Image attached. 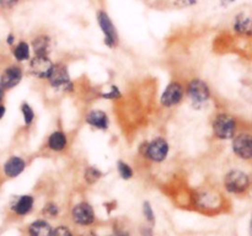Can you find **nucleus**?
Segmentation results:
<instances>
[{"label": "nucleus", "instance_id": "6", "mask_svg": "<svg viewBox=\"0 0 252 236\" xmlns=\"http://www.w3.org/2000/svg\"><path fill=\"white\" fill-rule=\"evenodd\" d=\"M47 84L56 92L73 93L75 91V83L71 79L68 65L63 61L54 63L51 75L47 79Z\"/></svg>", "mask_w": 252, "mask_h": 236}, {"label": "nucleus", "instance_id": "22", "mask_svg": "<svg viewBox=\"0 0 252 236\" xmlns=\"http://www.w3.org/2000/svg\"><path fill=\"white\" fill-rule=\"evenodd\" d=\"M20 112H21L22 117V123H24L25 128H31L34 124V120H36V112H34V108L32 107L31 103H29L27 101L20 105Z\"/></svg>", "mask_w": 252, "mask_h": 236}, {"label": "nucleus", "instance_id": "17", "mask_svg": "<svg viewBox=\"0 0 252 236\" xmlns=\"http://www.w3.org/2000/svg\"><path fill=\"white\" fill-rule=\"evenodd\" d=\"M32 54L34 56H49L52 47V38L48 33H38L30 42Z\"/></svg>", "mask_w": 252, "mask_h": 236}, {"label": "nucleus", "instance_id": "5", "mask_svg": "<svg viewBox=\"0 0 252 236\" xmlns=\"http://www.w3.org/2000/svg\"><path fill=\"white\" fill-rule=\"evenodd\" d=\"M192 203L197 209L203 211L218 210L223 206L224 198L220 192L212 187H202L192 193Z\"/></svg>", "mask_w": 252, "mask_h": 236}, {"label": "nucleus", "instance_id": "35", "mask_svg": "<svg viewBox=\"0 0 252 236\" xmlns=\"http://www.w3.org/2000/svg\"><path fill=\"white\" fill-rule=\"evenodd\" d=\"M5 95H6V90H5V88H2L1 84H0V103L4 102Z\"/></svg>", "mask_w": 252, "mask_h": 236}, {"label": "nucleus", "instance_id": "39", "mask_svg": "<svg viewBox=\"0 0 252 236\" xmlns=\"http://www.w3.org/2000/svg\"><path fill=\"white\" fill-rule=\"evenodd\" d=\"M0 1H1V0H0Z\"/></svg>", "mask_w": 252, "mask_h": 236}, {"label": "nucleus", "instance_id": "18", "mask_svg": "<svg viewBox=\"0 0 252 236\" xmlns=\"http://www.w3.org/2000/svg\"><path fill=\"white\" fill-rule=\"evenodd\" d=\"M11 56L14 60L19 64L27 63L32 57V49L30 42L20 39L11 47Z\"/></svg>", "mask_w": 252, "mask_h": 236}, {"label": "nucleus", "instance_id": "26", "mask_svg": "<svg viewBox=\"0 0 252 236\" xmlns=\"http://www.w3.org/2000/svg\"><path fill=\"white\" fill-rule=\"evenodd\" d=\"M142 214L144 216L145 221H147L149 225H155L157 223V219H155V213L154 209H153L152 203L149 201H144L142 204Z\"/></svg>", "mask_w": 252, "mask_h": 236}, {"label": "nucleus", "instance_id": "11", "mask_svg": "<svg viewBox=\"0 0 252 236\" xmlns=\"http://www.w3.org/2000/svg\"><path fill=\"white\" fill-rule=\"evenodd\" d=\"M54 63L56 61H53L51 56H34V54H32L31 59L27 61V64H29L27 70L32 78L41 81H47L48 76L51 75Z\"/></svg>", "mask_w": 252, "mask_h": 236}, {"label": "nucleus", "instance_id": "2", "mask_svg": "<svg viewBox=\"0 0 252 236\" xmlns=\"http://www.w3.org/2000/svg\"><path fill=\"white\" fill-rule=\"evenodd\" d=\"M185 95L194 110H203L212 100V88L202 78H191L185 85Z\"/></svg>", "mask_w": 252, "mask_h": 236}, {"label": "nucleus", "instance_id": "24", "mask_svg": "<svg viewBox=\"0 0 252 236\" xmlns=\"http://www.w3.org/2000/svg\"><path fill=\"white\" fill-rule=\"evenodd\" d=\"M123 97V93L122 90L118 88L117 85H111L107 90L105 91H101L100 92V98L106 101H118Z\"/></svg>", "mask_w": 252, "mask_h": 236}, {"label": "nucleus", "instance_id": "34", "mask_svg": "<svg viewBox=\"0 0 252 236\" xmlns=\"http://www.w3.org/2000/svg\"><path fill=\"white\" fill-rule=\"evenodd\" d=\"M78 236H98V235H97V233H95L94 230H86V231H84V233L79 234Z\"/></svg>", "mask_w": 252, "mask_h": 236}, {"label": "nucleus", "instance_id": "15", "mask_svg": "<svg viewBox=\"0 0 252 236\" xmlns=\"http://www.w3.org/2000/svg\"><path fill=\"white\" fill-rule=\"evenodd\" d=\"M69 147V137L63 129H54L49 133L46 140V148L54 154H62Z\"/></svg>", "mask_w": 252, "mask_h": 236}, {"label": "nucleus", "instance_id": "4", "mask_svg": "<svg viewBox=\"0 0 252 236\" xmlns=\"http://www.w3.org/2000/svg\"><path fill=\"white\" fill-rule=\"evenodd\" d=\"M252 176L248 171L239 167L229 169L223 176V187L226 193L241 196L250 191Z\"/></svg>", "mask_w": 252, "mask_h": 236}, {"label": "nucleus", "instance_id": "16", "mask_svg": "<svg viewBox=\"0 0 252 236\" xmlns=\"http://www.w3.org/2000/svg\"><path fill=\"white\" fill-rule=\"evenodd\" d=\"M34 203H36V199L32 194H21V196H17L11 202L10 210L16 216L22 218V216H26L32 213L34 208Z\"/></svg>", "mask_w": 252, "mask_h": 236}, {"label": "nucleus", "instance_id": "19", "mask_svg": "<svg viewBox=\"0 0 252 236\" xmlns=\"http://www.w3.org/2000/svg\"><path fill=\"white\" fill-rule=\"evenodd\" d=\"M53 226L46 218H39L33 220L27 226L29 236H52Z\"/></svg>", "mask_w": 252, "mask_h": 236}, {"label": "nucleus", "instance_id": "14", "mask_svg": "<svg viewBox=\"0 0 252 236\" xmlns=\"http://www.w3.org/2000/svg\"><path fill=\"white\" fill-rule=\"evenodd\" d=\"M27 167V161L21 155H10L1 166V172L4 177L9 179L17 178L25 172Z\"/></svg>", "mask_w": 252, "mask_h": 236}, {"label": "nucleus", "instance_id": "13", "mask_svg": "<svg viewBox=\"0 0 252 236\" xmlns=\"http://www.w3.org/2000/svg\"><path fill=\"white\" fill-rule=\"evenodd\" d=\"M84 122L90 128L100 132H107L111 125L110 116L101 108H90L84 116Z\"/></svg>", "mask_w": 252, "mask_h": 236}, {"label": "nucleus", "instance_id": "21", "mask_svg": "<svg viewBox=\"0 0 252 236\" xmlns=\"http://www.w3.org/2000/svg\"><path fill=\"white\" fill-rule=\"evenodd\" d=\"M103 176H105V174H103L102 170L98 169L95 165H88L83 170V179L89 186L96 184L98 181H101Z\"/></svg>", "mask_w": 252, "mask_h": 236}, {"label": "nucleus", "instance_id": "36", "mask_svg": "<svg viewBox=\"0 0 252 236\" xmlns=\"http://www.w3.org/2000/svg\"><path fill=\"white\" fill-rule=\"evenodd\" d=\"M219 1H220V5H221V6L226 7V6H229V5L233 4V2L235 1V0H219Z\"/></svg>", "mask_w": 252, "mask_h": 236}, {"label": "nucleus", "instance_id": "23", "mask_svg": "<svg viewBox=\"0 0 252 236\" xmlns=\"http://www.w3.org/2000/svg\"><path fill=\"white\" fill-rule=\"evenodd\" d=\"M116 170H117L118 176H120L123 181H130L135 175L134 169H133L132 165L122 159L117 160V162H116Z\"/></svg>", "mask_w": 252, "mask_h": 236}, {"label": "nucleus", "instance_id": "3", "mask_svg": "<svg viewBox=\"0 0 252 236\" xmlns=\"http://www.w3.org/2000/svg\"><path fill=\"white\" fill-rule=\"evenodd\" d=\"M212 133L217 140L228 142L234 138V135L240 130L238 118L231 113L220 111L213 116L211 122Z\"/></svg>", "mask_w": 252, "mask_h": 236}, {"label": "nucleus", "instance_id": "32", "mask_svg": "<svg viewBox=\"0 0 252 236\" xmlns=\"http://www.w3.org/2000/svg\"><path fill=\"white\" fill-rule=\"evenodd\" d=\"M107 236H130V233L126 229H115L110 235Z\"/></svg>", "mask_w": 252, "mask_h": 236}, {"label": "nucleus", "instance_id": "38", "mask_svg": "<svg viewBox=\"0 0 252 236\" xmlns=\"http://www.w3.org/2000/svg\"><path fill=\"white\" fill-rule=\"evenodd\" d=\"M251 36H252V26H251Z\"/></svg>", "mask_w": 252, "mask_h": 236}, {"label": "nucleus", "instance_id": "20", "mask_svg": "<svg viewBox=\"0 0 252 236\" xmlns=\"http://www.w3.org/2000/svg\"><path fill=\"white\" fill-rule=\"evenodd\" d=\"M251 26H252V16L245 14V12H239L233 20V31L239 36H251Z\"/></svg>", "mask_w": 252, "mask_h": 236}, {"label": "nucleus", "instance_id": "12", "mask_svg": "<svg viewBox=\"0 0 252 236\" xmlns=\"http://www.w3.org/2000/svg\"><path fill=\"white\" fill-rule=\"evenodd\" d=\"M25 76V69L21 64L12 63L5 66L0 73V84L6 91L12 90L21 84Z\"/></svg>", "mask_w": 252, "mask_h": 236}, {"label": "nucleus", "instance_id": "10", "mask_svg": "<svg viewBox=\"0 0 252 236\" xmlns=\"http://www.w3.org/2000/svg\"><path fill=\"white\" fill-rule=\"evenodd\" d=\"M70 219L74 225L89 228L94 225L96 221L95 209L88 201H80L71 206Z\"/></svg>", "mask_w": 252, "mask_h": 236}, {"label": "nucleus", "instance_id": "28", "mask_svg": "<svg viewBox=\"0 0 252 236\" xmlns=\"http://www.w3.org/2000/svg\"><path fill=\"white\" fill-rule=\"evenodd\" d=\"M198 0H174L175 6L180 7V9H184V7H191L194 6L197 4Z\"/></svg>", "mask_w": 252, "mask_h": 236}, {"label": "nucleus", "instance_id": "25", "mask_svg": "<svg viewBox=\"0 0 252 236\" xmlns=\"http://www.w3.org/2000/svg\"><path fill=\"white\" fill-rule=\"evenodd\" d=\"M61 214V208L56 202H47L42 208V215L46 219H54Z\"/></svg>", "mask_w": 252, "mask_h": 236}, {"label": "nucleus", "instance_id": "27", "mask_svg": "<svg viewBox=\"0 0 252 236\" xmlns=\"http://www.w3.org/2000/svg\"><path fill=\"white\" fill-rule=\"evenodd\" d=\"M52 236H75L74 235L73 230L69 228L65 224H59L56 228H53V233Z\"/></svg>", "mask_w": 252, "mask_h": 236}, {"label": "nucleus", "instance_id": "7", "mask_svg": "<svg viewBox=\"0 0 252 236\" xmlns=\"http://www.w3.org/2000/svg\"><path fill=\"white\" fill-rule=\"evenodd\" d=\"M96 21H97L98 29L103 36V43L107 48L115 49L120 44V34H118L117 27L115 26V22L111 19L107 11L105 10H98L96 12Z\"/></svg>", "mask_w": 252, "mask_h": 236}, {"label": "nucleus", "instance_id": "8", "mask_svg": "<svg viewBox=\"0 0 252 236\" xmlns=\"http://www.w3.org/2000/svg\"><path fill=\"white\" fill-rule=\"evenodd\" d=\"M185 98L186 95H185L184 84L179 80H171L160 93L159 103L162 108L171 110L181 105Z\"/></svg>", "mask_w": 252, "mask_h": 236}, {"label": "nucleus", "instance_id": "31", "mask_svg": "<svg viewBox=\"0 0 252 236\" xmlns=\"http://www.w3.org/2000/svg\"><path fill=\"white\" fill-rule=\"evenodd\" d=\"M16 42H17L16 36H15L14 32H9V33L6 34V38H5V43H6V46H9L10 48H11Z\"/></svg>", "mask_w": 252, "mask_h": 236}, {"label": "nucleus", "instance_id": "33", "mask_svg": "<svg viewBox=\"0 0 252 236\" xmlns=\"http://www.w3.org/2000/svg\"><path fill=\"white\" fill-rule=\"evenodd\" d=\"M5 115H6V106H5L4 102H2L0 103V120L5 117Z\"/></svg>", "mask_w": 252, "mask_h": 236}, {"label": "nucleus", "instance_id": "37", "mask_svg": "<svg viewBox=\"0 0 252 236\" xmlns=\"http://www.w3.org/2000/svg\"><path fill=\"white\" fill-rule=\"evenodd\" d=\"M250 235L252 236V218H251V221H250Z\"/></svg>", "mask_w": 252, "mask_h": 236}, {"label": "nucleus", "instance_id": "9", "mask_svg": "<svg viewBox=\"0 0 252 236\" xmlns=\"http://www.w3.org/2000/svg\"><path fill=\"white\" fill-rule=\"evenodd\" d=\"M230 142L231 151L236 159L245 162L252 161V130L240 129Z\"/></svg>", "mask_w": 252, "mask_h": 236}, {"label": "nucleus", "instance_id": "30", "mask_svg": "<svg viewBox=\"0 0 252 236\" xmlns=\"http://www.w3.org/2000/svg\"><path fill=\"white\" fill-rule=\"evenodd\" d=\"M20 2V0H1L0 1V7L1 9H12Z\"/></svg>", "mask_w": 252, "mask_h": 236}, {"label": "nucleus", "instance_id": "29", "mask_svg": "<svg viewBox=\"0 0 252 236\" xmlns=\"http://www.w3.org/2000/svg\"><path fill=\"white\" fill-rule=\"evenodd\" d=\"M140 236H154V229H153V225H142L139 228Z\"/></svg>", "mask_w": 252, "mask_h": 236}, {"label": "nucleus", "instance_id": "1", "mask_svg": "<svg viewBox=\"0 0 252 236\" xmlns=\"http://www.w3.org/2000/svg\"><path fill=\"white\" fill-rule=\"evenodd\" d=\"M169 140L165 137H154L150 140H144L138 147V154L143 160L152 164H162L170 155Z\"/></svg>", "mask_w": 252, "mask_h": 236}]
</instances>
